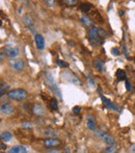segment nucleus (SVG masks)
Returning a JSON list of instances; mask_svg holds the SVG:
<instances>
[{"label": "nucleus", "mask_w": 135, "mask_h": 153, "mask_svg": "<svg viewBox=\"0 0 135 153\" xmlns=\"http://www.w3.org/2000/svg\"><path fill=\"white\" fill-rule=\"evenodd\" d=\"M45 84L48 86V88L51 90L52 92L54 93V96H56L58 99H63L61 90H59L58 86L56 84V82H55L54 77H53V75H52L51 73L49 72L45 73Z\"/></svg>", "instance_id": "nucleus-1"}, {"label": "nucleus", "mask_w": 135, "mask_h": 153, "mask_svg": "<svg viewBox=\"0 0 135 153\" xmlns=\"http://www.w3.org/2000/svg\"><path fill=\"white\" fill-rule=\"evenodd\" d=\"M7 97L15 101H23L27 98V92L24 89H14L7 93Z\"/></svg>", "instance_id": "nucleus-2"}, {"label": "nucleus", "mask_w": 135, "mask_h": 153, "mask_svg": "<svg viewBox=\"0 0 135 153\" xmlns=\"http://www.w3.org/2000/svg\"><path fill=\"white\" fill-rule=\"evenodd\" d=\"M88 39L90 43L96 44V45L102 43V38L99 35V28H97L96 26H92L88 29Z\"/></svg>", "instance_id": "nucleus-3"}, {"label": "nucleus", "mask_w": 135, "mask_h": 153, "mask_svg": "<svg viewBox=\"0 0 135 153\" xmlns=\"http://www.w3.org/2000/svg\"><path fill=\"white\" fill-rule=\"evenodd\" d=\"M9 65L15 71H22L25 68L24 61L22 59H17V58H9Z\"/></svg>", "instance_id": "nucleus-4"}, {"label": "nucleus", "mask_w": 135, "mask_h": 153, "mask_svg": "<svg viewBox=\"0 0 135 153\" xmlns=\"http://www.w3.org/2000/svg\"><path fill=\"white\" fill-rule=\"evenodd\" d=\"M4 52L9 58H16L19 55V48L7 44V45L4 46Z\"/></svg>", "instance_id": "nucleus-5"}, {"label": "nucleus", "mask_w": 135, "mask_h": 153, "mask_svg": "<svg viewBox=\"0 0 135 153\" xmlns=\"http://www.w3.org/2000/svg\"><path fill=\"white\" fill-rule=\"evenodd\" d=\"M61 76H63V78H66L67 80L69 81V82H71V84H81L80 79H79V78H78L77 76L75 75L74 73H72V72H66V73H63V74H61Z\"/></svg>", "instance_id": "nucleus-6"}, {"label": "nucleus", "mask_w": 135, "mask_h": 153, "mask_svg": "<svg viewBox=\"0 0 135 153\" xmlns=\"http://www.w3.org/2000/svg\"><path fill=\"white\" fill-rule=\"evenodd\" d=\"M61 144V142L57 139V138H48V139H45L44 141V145L46 148H54L56 146H59Z\"/></svg>", "instance_id": "nucleus-7"}, {"label": "nucleus", "mask_w": 135, "mask_h": 153, "mask_svg": "<svg viewBox=\"0 0 135 153\" xmlns=\"http://www.w3.org/2000/svg\"><path fill=\"white\" fill-rule=\"evenodd\" d=\"M0 112H1L2 115L9 116V115L14 114L15 108H14V106L11 105L9 103H2L1 104V106H0Z\"/></svg>", "instance_id": "nucleus-8"}, {"label": "nucleus", "mask_w": 135, "mask_h": 153, "mask_svg": "<svg viewBox=\"0 0 135 153\" xmlns=\"http://www.w3.org/2000/svg\"><path fill=\"white\" fill-rule=\"evenodd\" d=\"M35 45H37V48L39 50H43L45 48V38H44L43 35H40V33H37L35 35Z\"/></svg>", "instance_id": "nucleus-9"}, {"label": "nucleus", "mask_w": 135, "mask_h": 153, "mask_svg": "<svg viewBox=\"0 0 135 153\" xmlns=\"http://www.w3.org/2000/svg\"><path fill=\"white\" fill-rule=\"evenodd\" d=\"M99 93L101 94V91L99 90ZM101 99H102V101H103L104 105L107 107V108H109V110H116V112H118L120 110V108H118L116 105H115L114 103H112L111 101H110L109 99H107L106 97H104L102 94H101Z\"/></svg>", "instance_id": "nucleus-10"}, {"label": "nucleus", "mask_w": 135, "mask_h": 153, "mask_svg": "<svg viewBox=\"0 0 135 153\" xmlns=\"http://www.w3.org/2000/svg\"><path fill=\"white\" fill-rule=\"evenodd\" d=\"M32 113L35 114V116H37V117H43L46 114V112H45V108H44L43 105L35 103L32 105Z\"/></svg>", "instance_id": "nucleus-11"}, {"label": "nucleus", "mask_w": 135, "mask_h": 153, "mask_svg": "<svg viewBox=\"0 0 135 153\" xmlns=\"http://www.w3.org/2000/svg\"><path fill=\"white\" fill-rule=\"evenodd\" d=\"M7 153H27V149L24 146L18 145V146H14V147L9 148Z\"/></svg>", "instance_id": "nucleus-12"}, {"label": "nucleus", "mask_w": 135, "mask_h": 153, "mask_svg": "<svg viewBox=\"0 0 135 153\" xmlns=\"http://www.w3.org/2000/svg\"><path fill=\"white\" fill-rule=\"evenodd\" d=\"M94 65H95L96 69L99 70L100 72H104L105 71V61H102L101 58H96L95 61H94Z\"/></svg>", "instance_id": "nucleus-13"}, {"label": "nucleus", "mask_w": 135, "mask_h": 153, "mask_svg": "<svg viewBox=\"0 0 135 153\" xmlns=\"http://www.w3.org/2000/svg\"><path fill=\"white\" fill-rule=\"evenodd\" d=\"M86 126H87V128H88L89 130L95 131V130H96V122H95V120H94L92 118H90V117H88V118H87V120H86Z\"/></svg>", "instance_id": "nucleus-14"}, {"label": "nucleus", "mask_w": 135, "mask_h": 153, "mask_svg": "<svg viewBox=\"0 0 135 153\" xmlns=\"http://www.w3.org/2000/svg\"><path fill=\"white\" fill-rule=\"evenodd\" d=\"M115 76L118 77V80H127V74L126 72L124 71V70L122 69H118V71H116V73H115Z\"/></svg>", "instance_id": "nucleus-15"}, {"label": "nucleus", "mask_w": 135, "mask_h": 153, "mask_svg": "<svg viewBox=\"0 0 135 153\" xmlns=\"http://www.w3.org/2000/svg\"><path fill=\"white\" fill-rule=\"evenodd\" d=\"M13 134L9 131H2L1 132V140L2 142H9L12 140Z\"/></svg>", "instance_id": "nucleus-16"}, {"label": "nucleus", "mask_w": 135, "mask_h": 153, "mask_svg": "<svg viewBox=\"0 0 135 153\" xmlns=\"http://www.w3.org/2000/svg\"><path fill=\"white\" fill-rule=\"evenodd\" d=\"M103 141L105 144H107L108 146L110 145H114V138L112 136H109V134H105L103 138Z\"/></svg>", "instance_id": "nucleus-17"}, {"label": "nucleus", "mask_w": 135, "mask_h": 153, "mask_svg": "<svg viewBox=\"0 0 135 153\" xmlns=\"http://www.w3.org/2000/svg\"><path fill=\"white\" fill-rule=\"evenodd\" d=\"M79 9H80L81 12L83 13H88L92 9V4L90 3H81L80 6H79Z\"/></svg>", "instance_id": "nucleus-18"}, {"label": "nucleus", "mask_w": 135, "mask_h": 153, "mask_svg": "<svg viewBox=\"0 0 135 153\" xmlns=\"http://www.w3.org/2000/svg\"><path fill=\"white\" fill-rule=\"evenodd\" d=\"M116 151H118V147L115 145H110L104 149L103 153H116Z\"/></svg>", "instance_id": "nucleus-19"}, {"label": "nucleus", "mask_w": 135, "mask_h": 153, "mask_svg": "<svg viewBox=\"0 0 135 153\" xmlns=\"http://www.w3.org/2000/svg\"><path fill=\"white\" fill-rule=\"evenodd\" d=\"M23 22L27 27H31L33 22H32V19L29 17V15H24L23 16Z\"/></svg>", "instance_id": "nucleus-20"}, {"label": "nucleus", "mask_w": 135, "mask_h": 153, "mask_svg": "<svg viewBox=\"0 0 135 153\" xmlns=\"http://www.w3.org/2000/svg\"><path fill=\"white\" fill-rule=\"evenodd\" d=\"M49 105H50V108H51L52 110H56L58 108V103H57V100L55 98L51 99L49 102Z\"/></svg>", "instance_id": "nucleus-21"}, {"label": "nucleus", "mask_w": 135, "mask_h": 153, "mask_svg": "<svg viewBox=\"0 0 135 153\" xmlns=\"http://www.w3.org/2000/svg\"><path fill=\"white\" fill-rule=\"evenodd\" d=\"M44 134L46 136H48V138H55V136H57V133L55 132L54 130H52V129H47L44 131Z\"/></svg>", "instance_id": "nucleus-22"}, {"label": "nucleus", "mask_w": 135, "mask_h": 153, "mask_svg": "<svg viewBox=\"0 0 135 153\" xmlns=\"http://www.w3.org/2000/svg\"><path fill=\"white\" fill-rule=\"evenodd\" d=\"M80 20H81V22L84 24V25H87V26H89L90 24L92 23V21L90 20V18H88L87 16H82Z\"/></svg>", "instance_id": "nucleus-23"}, {"label": "nucleus", "mask_w": 135, "mask_h": 153, "mask_svg": "<svg viewBox=\"0 0 135 153\" xmlns=\"http://www.w3.org/2000/svg\"><path fill=\"white\" fill-rule=\"evenodd\" d=\"M21 127L24 128V129H29V128L32 127V124L29 121H24L21 123Z\"/></svg>", "instance_id": "nucleus-24"}, {"label": "nucleus", "mask_w": 135, "mask_h": 153, "mask_svg": "<svg viewBox=\"0 0 135 153\" xmlns=\"http://www.w3.org/2000/svg\"><path fill=\"white\" fill-rule=\"evenodd\" d=\"M56 64L59 67H61V68H68V67H69V64H68L67 61H63V59H57V61H56Z\"/></svg>", "instance_id": "nucleus-25"}, {"label": "nucleus", "mask_w": 135, "mask_h": 153, "mask_svg": "<svg viewBox=\"0 0 135 153\" xmlns=\"http://www.w3.org/2000/svg\"><path fill=\"white\" fill-rule=\"evenodd\" d=\"M7 90V86L6 84H3V82H1V88H0V95L3 96V94L6 92Z\"/></svg>", "instance_id": "nucleus-26"}, {"label": "nucleus", "mask_w": 135, "mask_h": 153, "mask_svg": "<svg viewBox=\"0 0 135 153\" xmlns=\"http://www.w3.org/2000/svg\"><path fill=\"white\" fill-rule=\"evenodd\" d=\"M125 86H126V90L128 91V92H131V91H132V86H131V84L129 82L128 79L125 81Z\"/></svg>", "instance_id": "nucleus-27"}, {"label": "nucleus", "mask_w": 135, "mask_h": 153, "mask_svg": "<svg viewBox=\"0 0 135 153\" xmlns=\"http://www.w3.org/2000/svg\"><path fill=\"white\" fill-rule=\"evenodd\" d=\"M46 153H61V150H59V149H56V148H52V149L47 150Z\"/></svg>", "instance_id": "nucleus-28"}, {"label": "nucleus", "mask_w": 135, "mask_h": 153, "mask_svg": "<svg viewBox=\"0 0 135 153\" xmlns=\"http://www.w3.org/2000/svg\"><path fill=\"white\" fill-rule=\"evenodd\" d=\"M95 134H97V136H98L99 138H102V139H103V138H104V136H105L106 133L102 132L101 130H97V129H96V130H95Z\"/></svg>", "instance_id": "nucleus-29"}, {"label": "nucleus", "mask_w": 135, "mask_h": 153, "mask_svg": "<svg viewBox=\"0 0 135 153\" xmlns=\"http://www.w3.org/2000/svg\"><path fill=\"white\" fill-rule=\"evenodd\" d=\"M111 53L114 55V56H118V55H120V50H118V48L113 47V48L111 49Z\"/></svg>", "instance_id": "nucleus-30"}, {"label": "nucleus", "mask_w": 135, "mask_h": 153, "mask_svg": "<svg viewBox=\"0 0 135 153\" xmlns=\"http://www.w3.org/2000/svg\"><path fill=\"white\" fill-rule=\"evenodd\" d=\"M63 2L67 3L68 5H74V4H76V3H77V1H76V0H65Z\"/></svg>", "instance_id": "nucleus-31"}, {"label": "nucleus", "mask_w": 135, "mask_h": 153, "mask_svg": "<svg viewBox=\"0 0 135 153\" xmlns=\"http://www.w3.org/2000/svg\"><path fill=\"white\" fill-rule=\"evenodd\" d=\"M80 110H81V108L79 106H74V107H73V113H74L75 115H78V114L80 113Z\"/></svg>", "instance_id": "nucleus-32"}, {"label": "nucleus", "mask_w": 135, "mask_h": 153, "mask_svg": "<svg viewBox=\"0 0 135 153\" xmlns=\"http://www.w3.org/2000/svg\"><path fill=\"white\" fill-rule=\"evenodd\" d=\"M122 47H123V51H124V53H125V56L128 58V57H129V55H128V51H127V46L125 45V44H123V45H122Z\"/></svg>", "instance_id": "nucleus-33"}, {"label": "nucleus", "mask_w": 135, "mask_h": 153, "mask_svg": "<svg viewBox=\"0 0 135 153\" xmlns=\"http://www.w3.org/2000/svg\"><path fill=\"white\" fill-rule=\"evenodd\" d=\"M99 35H100V37H101V35H107V33L104 31L102 28H99Z\"/></svg>", "instance_id": "nucleus-34"}, {"label": "nucleus", "mask_w": 135, "mask_h": 153, "mask_svg": "<svg viewBox=\"0 0 135 153\" xmlns=\"http://www.w3.org/2000/svg\"><path fill=\"white\" fill-rule=\"evenodd\" d=\"M46 3H47V4H48V5H54V4H55V1H49V0H47V1H46Z\"/></svg>", "instance_id": "nucleus-35"}, {"label": "nucleus", "mask_w": 135, "mask_h": 153, "mask_svg": "<svg viewBox=\"0 0 135 153\" xmlns=\"http://www.w3.org/2000/svg\"><path fill=\"white\" fill-rule=\"evenodd\" d=\"M5 148H6V145L3 144V143H1V150H4Z\"/></svg>", "instance_id": "nucleus-36"}, {"label": "nucleus", "mask_w": 135, "mask_h": 153, "mask_svg": "<svg viewBox=\"0 0 135 153\" xmlns=\"http://www.w3.org/2000/svg\"><path fill=\"white\" fill-rule=\"evenodd\" d=\"M66 152H67V153H71V151H70L69 147H66Z\"/></svg>", "instance_id": "nucleus-37"}, {"label": "nucleus", "mask_w": 135, "mask_h": 153, "mask_svg": "<svg viewBox=\"0 0 135 153\" xmlns=\"http://www.w3.org/2000/svg\"><path fill=\"white\" fill-rule=\"evenodd\" d=\"M118 15H120V16H123L124 12H123V11H118Z\"/></svg>", "instance_id": "nucleus-38"}, {"label": "nucleus", "mask_w": 135, "mask_h": 153, "mask_svg": "<svg viewBox=\"0 0 135 153\" xmlns=\"http://www.w3.org/2000/svg\"><path fill=\"white\" fill-rule=\"evenodd\" d=\"M0 58H1V61L3 59V52H1V53H0Z\"/></svg>", "instance_id": "nucleus-39"}, {"label": "nucleus", "mask_w": 135, "mask_h": 153, "mask_svg": "<svg viewBox=\"0 0 135 153\" xmlns=\"http://www.w3.org/2000/svg\"><path fill=\"white\" fill-rule=\"evenodd\" d=\"M1 153H3V152H1Z\"/></svg>", "instance_id": "nucleus-40"}]
</instances>
